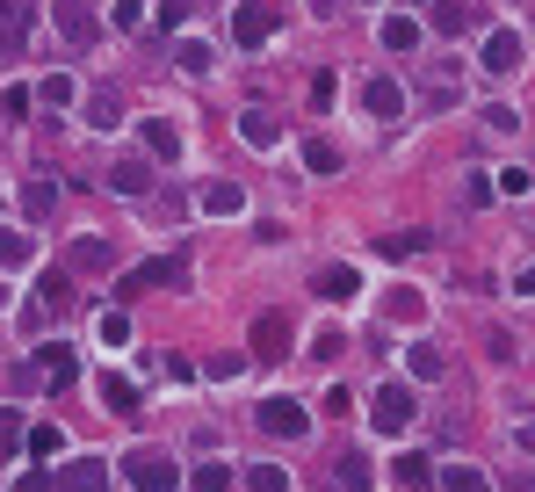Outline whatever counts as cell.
I'll use <instances>...</instances> for the list:
<instances>
[{
    "label": "cell",
    "mask_w": 535,
    "mask_h": 492,
    "mask_svg": "<svg viewBox=\"0 0 535 492\" xmlns=\"http://www.w3.org/2000/svg\"><path fill=\"white\" fill-rule=\"evenodd\" d=\"M109 189H123V196H145V189H152V167H145V160H123V167H109Z\"/></svg>",
    "instance_id": "obj_18"
},
{
    "label": "cell",
    "mask_w": 535,
    "mask_h": 492,
    "mask_svg": "<svg viewBox=\"0 0 535 492\" xmlns=\"http://www.w3.org/2000/svg\"><path fill=\"white\" fill-rule=\"evenodd\" d=\"M246 492H290V478H282V464H254L246 471Z\"/></svg>",
    "instance_id": "obj_28"
},
{
    "label": "cell",
    "mask_w": 535,
    "mask_h": 492,
    "mask_svg": "<svg viewBox=\"0 0 535 492\" xmlns=\"http://www.w3.org/2000/svg\"><path fill=\"white\" fill-rule=\"evenodd\" d=\"M203 210H210V218H232V210H246V196L232 189V181H210V189H203Z\"/></svg>",
    "instance_id": "obj_19"
},
{
    "label": "cell",
    "mask_w": 535,
    "mask_h": 492,
    "mask_svg": "<svg viewBox=\"0 0 535 492\" xmlns=\"http://www.w3.org/2000/svg\"><path fill=\"white\" fill-rule=\"evenodd\" d=\"M15 492H51V478H44V471H22V485H15Z\"/></svg>",
    "instance_id": "obj_42"
},
{
    "label": "cell",
    "mask_w": 535,
    "mask_h": 492,
    "mask_svg": "<svg viewBox=\"0 0 535 492\" xmlns=\"http://www.w3.org/2000/svg\"><path fill=\"white\" fill-rule=\"evenodd\" d=\"M398 485L420 492V485H427V456H398Z\"/></svg>",
    "instance_id": "obj_35"
},
{
    "label": "cell",
    "mask_w": 535,
    "mask_h": 492,
    "mask_svg": "<svg viewBox=\"0 0 535 492\" xmlns=\"http://www.w3.org/2000/svg\"><path fill=\"white\" fill-rule=\"evenodd\" d=\"M102 398H109V413H123V420L138 413V384L131 377H102Z\"/></svg>",
    "instance_id": "obj_20"
},
{
    "label": "cell",
    "mask_w": 535,
    "mask_h": 492,
    "mask_svg": "<svg viewBox=\"0 0 535 492\" xmlns=\"http://www.w3.org/2000/svg\"><path fill=\"white\" fill-rule=\"evenodd\" d=\"M413 377H442V348L434 341H413Z\"/></svg>",
    "instance_id": "obj_30"
},
{
    "label": "cell",
    "mask_w": 535,
    "mask_h": 492,
    "mask_svg": "<svg viewBox=\"0 0 535 492\" xmlns=\"http://www.w3.org/2000/svg\"><path fill=\"white\" fill-rule=\"evenodd\" d=\"M109 239H73V268H109Z\"/></svg>",
    "instance_id": "obj_27"
},
{
    "label": "cell",
    "mask_w": 535,
    "mask_h": 492,
    "mask_svg": "<svg viewBox=\"0 0 535 492\" xmlns=\"http://www.w3.org/2000/svg\"><path fill=\"white\" fill-rule=\"evenodd\" d=\"M29 449H37V456H58V449H66V435H58V427H29Z\"/></svg>",
    "instance_id": "obj_34"
},
{
    "label": "cell",
    "mask_w": 535,
    "mask_h": 492,
    "mask_svg": "<svg viewBox=\"0 0 535 492\" xmlns=\"http://www.w3.org/2000/svg\"><path fill=\"white\" fill-rule=\"evenodd\" d=\"M239 131H246V145H275V138H282V123L261 116V109H246V116H239Z\"/></svg>",
    "instance_id": "obj_21"
},
{
    "label": "cell",
    "mask_w": 535,
    "mask_h": 492,
    "mask_svg": "<svg viewBox=\"0 0 535 492\" xmlns=\"http://www.w3.org/2000/svg\"><path fill=\"white\" fill-rule=\"evenodd\" d=\"M15 442H22V420H15L8 406H0V449H15Z\"/></svg>",
    "instance_id": "obj_40"
},
{
    "label": "cell",
    "mask_w": 535,
    "mask_h": 492,
    "mask_svg": "<svg viewBox=\"0 0 535 492\" xmlns=\"http://www.w3.org/2000/svg\"><path fill=\"white\" fill-rule=\"evenodd\" d=\"M22 210H29V225H44L51 210H58V189H51L44 174H29V181H22Z\"/></svg>",
    "instance_id": "obj_15"
},
{
    "label": "cell",
    "mask_w": 535,
    "mask_h": 492,
    "mask_svg": "<svg viewBox=\"0 0 535 492\" xmlns=\"http://www.w3.org/2000/svg\"><path fill=\"white\" fill-rule=\"evenodd\" d=\"M304 167H311V174H340V145L311 138V145H304Z\"/></svg>",
    "instance_id": "obj_25"
},
{
    "label": "cell",
    "mask_w": 535,
    "mask_h": 492,
    "mask_svg": "<svg viewBox=\"0 0 535 492\" xmlns=\"http://www.w3.org/2000/svg\"><path fill=\"white\" fill-rule=\"evenodd\" d=\"M478 66L507 80V73H521V66H528V44L514 37V29H492V37H485V58H478Z\"/></svg>",
    "instance_id": "obj_5"
},
{
    "label": "cell",
    "mask_w": 535,
    "mask_h": 492,
    "mask_svg": "<svg viewBox=\"0 0 535 492\" xmlns=\"http://www.w3.org/2000/svg\"><path fill=\"white\" fill-rule=\"evenodd\" d=\"M333 485H340V492H369V456H355V449L333 456Z\"/></svg>",
    "instance_id": "obj_17"
},
{
    "label": "cell",
    "mask_w": 535,
    "mask_h": 492,
    "mask_svg": "<svg viewBox=\"0 0 535 492\" xmlns=\"http://www.w3.org/2000/svg\"><path fill=\"white\" fill-rule=\"evenodd\" d=\"M521 485H528V492H535V471H528V478H521Z\"/></svg>",
    "instance_id": "obj_44"
},
{
    "label": "cell",
    "mask_w": 535,
    "mask_h": 492,
    "mask_svg": "<svg viewBox=\"0 0 535 492\" xmlns=\"http://www.w3.org/2000/svg\"><path fill=\"white\" fill-rule=\"evenodd\" d=\"M521 297H535V268H528V275H521Z\"/></svg>",
    "instance_id": "obj_43"
},
{
    "label": "cell",
    "mask_w": 535,
    "mask_h": 492,
    "mask_svg": "<svg viewBox=\"0 0 535 492\" xmlns=\"http://www.w3.org/2000/svg\"><path fill=\"white\" fill-rule=\"evenodd\" d=\"M58 29H66V44H94V37H102V22H94L80 0H58Z\"/></svg>",
    "instance_id": "obj_12"
},
{
    "label": "cell",
    "mask_w": 535,
    "mask_h": 492,
    "mask_svg": "<svg viewBox=\"0 0 535 492\" xmlns=\"http://www.w3.org/2000/svg\"><path fill=\"white\" fill-rule=\"evenodd\" d=\"M174 66H181V73H210V44H203V37H181V44H174Z\"/></svg>",
    "instance_id": "obj_23"
},
{
    "label": "cell",
    "mask_w": 535,
    "mask_h": 492,
    "mask_svg": "<svg viewBox=\"0 0 535 492\" xmlns=\"http://www.w3.org/2000/svg\"><path fill=\"white\" fill-rule=\"evenodd\" d=\"M87 123H94V131H116V123H123V95H116V87H94V95H87Z\"/></svg>",
    "instance_id": "obj_16"
},
{
    "label": "cell",
    "mask_w": 535,
    "mask_h": 492,
    "mask_svg": "<svg viewBox=\"0 0 535 492\" xmlns=\"http://www.w3.org/2000/svg\"><path fill=\"white\" fill-rule=\"evenodd\" d=\"M290 355V312H261L254 319V362H282Z\"/></svg>",
    "instance_id": "obj_6"
},
{
    "label": "cell",
    "mask_w": 535,
    "mask_h": 492,
    "mask_svg": "<svg viewBox=\"0 0 535 492\" xmlns=\"http://www.w3.org/2000/svg\"><path fill=\"white\" fill-rule=\"evenodd\" d=\"M362 109H369L376 123H398V116H405V87H398V80H384V73H376V80L362 87Z\"/></svg>",
    "instance_id": "obj_7"
},
{
    "label": "cell",
    "mask_w": 535,
    "mask_h": 492,
    "mask_svg": "<svg viewBox=\"0 0 535 492\" xmlns=\"http://www.w3.org/2000/svg\"><path fill=\"white\" fill-rule=\"evenodd\" d=\"M29 44V8L22 0H0V51H22Z\"/></svg>",
    "instance_id": "obj_14"
},
{
    "label": "cell",
    "mask_w": 535,
    "mask_h": 492,
    "mask_svg": "<svg viewBox=\"0 0 535 492\" xmlns=\"http://www.w3.org/2000/svg\"><path fill=\"white\" fill-rule=\"evenodd\" d=\"M58 485H66V492H109V464H102V456H73V464L58 471Z\"/></svg>",
    "instance_id": "obj_9"
},
{
    "label": "cell",
    "mask_w": 535,
    "mask_h": 492,
    "mask_svg": "<svg viewBox=\"0 0 535 492\" xmlns=\"http://www.w3.org/2000/svg\"><path fill=\"white\" fill-rule=\"evenodd\" d=\"M145 152H152V160H181V131H174V123L167 116H145Z\"/></svg>",
    "instance_id": "obj_11"
},
{
    "label": "cell",
    "mask_w": 535,
    "mask_h": 492,
    "mask_svg": "<svg viewBox=\"0 0 535 492\" xmlns=\"http://www.w3.org/2000/svg\"><path fill=\"white\" fill-rule=\"evenodd\" d=\"M225 485H232L225 464H203V471H196V492H225Z\"/></svg>",
    "instance_id": "obj_36"
},
{
    "label": "cell",
    "mask_w": 535,
    "mask_h": 492,
    "mask_svg": "<svg viewBox=\"0 0 535 492\" xmlns=\"http://www.w3.org/2000/svg\"><path fill=\"white\" fill-rule=\"evenodd\" d=\"M29 254H37V246H29L22 232H8V225H0V268H29Z\"/></svg>",
    "instance_id": "obj_24"
},
{
    "label": "cell",
    "mask_w": 535,
    "mask_h": 492,
    "mask_svg": "<svg viewBox=\"0 0 535 492\" xmlns=\"http://www.w3.org/2000/svg\"><path fill=\"white\" fill-rule=\"evenodd\" d=\"M369 413H376V435H405V427H413V391H405V384H384Z\"/></svg>",
    "instance_id": "obj_4"
},
{
    "label": "cell",
    "mask_w": 535,
    "mask_h": 492,
    "mask_svg": "<svg viewBox=\"0 0 535 492\" xmlns=\"http://www.w3.org/2000/svg\"><path fill=\"white\" fill-rule=\"evenodd\" d=\"M311 355H319V362H333V355H348V333H319V341H311Z\"/></svg>",
    "instance_id": "obj_37"
},
{
    "label": "cell",
    "mask_w": 535,
    "mask_h": 492,
    "mask_svg": "<svg viewBox=\"0 0 535 492\" xmlns=\"http://www.w3.org/2000/svg\"><path fill=\"white\" fill-rule=\"evenodd\" d=\"M123 478H131L138 492H174L181 485V464H174L167 449H131V456H123Z\"/></svg>",
    "instance_id": "obj_2"
},
{
    "label": "cell",
    "mask_w": 535,
    "mask_h": 492,
    "mask_svg": "<svg viewBox=\"0 0 535 492\" xmlns=\"http://www.w3.org/2000/svg\"><path fill=\"white\" fill-rule=\"evenodd\" d=\"M188 283V254H160V261H138L131 275H123L116 297H145V290H181Z\"/></svg>",
    "instance_id": "obj_1"
},
{
    "label": "cell",
    "mask_w": 535,
    "mask_h": 492,
    "mask_svg": "<svg viewBox=\"0 0 535 492\" xmlns=\"http://www.w3.org/2000/svg\"><path fill=\"white\" fill-rule=\"evenodd\" d=\"M420 246H427V232H391L384 254H420Z\"/></svg>",
    "instance_id": "obj_38"
},
{
    "label": "cell",
    "mask_w": 535,
    "mask_h": 492,
    "mask_svg": "<svg viewBox=\"0 0 535 492\" xmlns=\"http://www.w3.org/2000/svg\"><path fill=\"white\" fill-rule=\"evenodd\" d=\"M37 362H44V384L51 391H73V377H80V355L73 348H37Z\"/></svg>",
    "instance_id": "obj_10"
},
{
    "label": "cell",
    "mask_w": 535,
    "mask_h": 492,
    "mask_svg": "<svg viewBox=\"0 0 535 492\" xmlns=\"http://www.w3.org/2000/svg\"><path fill=\"white\" fill-rule=\"evenodd\" d=\"M232 37H239V44H246V51H261V44H268V37H275V15H268V8H261V0H246V8H239V15H232Z\"/></svg>",
    "instance_id": "obj_8"
},
{
    "label": "cell",
    "mask_w": 535,
    "mask_h": 492,
    "mask_svg": "<svg viewBox=\"0 0 535 492\" xmlns=\"http://www.w3.org/2000/svg\"><path fill=\"white\" fill-rule=\"evenodd\" d=\"M102 341H109V348H123V341H131V326H123V312H109V319H102Z\"/></svg>",
    "instance_id": "obj_39"
},
{
    "label": "cell",
    "mask_w": 535,
    "mask_h": 492,
    "mask_svg": "<svg viewBox=\"0 0 535 492\" xmlns=\"http://www.w3.org/2000/svg\"><path fill=\"white\" fill-rule=\"evenodd\" d=\"M37 95H44V102H51V109H66V102H73V80H66V73H51V80H44V87H37Z\"/></svg>",
    "instance_id": "obj_32"
},
{
    "label": "cell",
    "mask_w": 535,
    "mask_h": 492,
    "mask_svg": "<svg viewBox=\"0 0 535 492\" xmlns=\"http://www.w3.org/2000/svg\"><path fill=\"white\" fill-rule=\"evenodd\" d=\"M66 304H73V283L66 275H44V312H66Z\"/></svg>",
    "instance_id": "obj_31"
},
{
    "label": "cell",
    "mask_w": 535,
    "mask_h": 492,
    "mask_svg": "<svg viewBox=\"0 0 535 492\" xmlns=\"http://www.w3.org/2000/svg\"><path fill=\"white\" fill-rule=\"evenodd\" d=\"M254 413H261V427H268V435H275V442H297V435H304V427H311V413L297 406V398H261V406H254Z\"/></svg>",
    "instance_id": "obj_3"
},
{
    "label": "cell",
    "mask_w": 535,
    "mask_h": 492,
    "mask_svg": "<svg viewBox=\"0 0 535 492\" xmlns=\"http://www.w3.org/2000/svg\"><path fill=\"white\" fill-rule=\"evenodd\" d=\"M427 8H434V29H442V37L470 29V8H463V0H427Z\"/></svg>",
    "instance_id": "obj_22"
},
{
    "label": "cell",
    "mask_w": 535,
    "mask_h": 492,
    "mask_svg": "<svg viewBox=\"0 0 535 492\" xmlns=\"http://www.w3.org/2000/svg\"><path fill=\"white\" fill-rule=\"evenodd\" d=\"M442 485H449V492H492L485 471H470V464H442Z\"/></svg>",
    "instance_id": "obj_26"
},
{
    "label": "cell",
    "mask_w": 535,
    "mask_h": 492,
    "mask_svg": "<svg viewBox=\"0 0 535 492\" xmlns=\"http://www.w3.org/2000/svg\"><path fill=\"white\" fill-rule=\"evenodd\" d=\"M355 290H362V275H355L348 261H333V268H319V297H326V304H348Z\"/></svg>",
    "instance_id": "obj_13"
},
{
    "label": "cell",
    "mask_w": 535,
    "mask_h": 492,
    "mask_svg": "<svg viewBox=\"0 0 535 492\" xmlns=\"http://www.w3.org/2000/svg\"><path fill=\"white\" fill-rule=\"evenodd\" d=\"M160 22H167V29H181V22H188V0H160Z\"/></svg>",
    "instance_id": "obj_41"
},
{
    "label": "cell",
    "mask_w": 535,
    "mask_h": 492,
    "mask_svg": "<svg viewBox=\"0 0 535 492\" xmlns=\"http://www.w3.org/2000/svg\"><path fill=\"white\" fill-rule=\"evenodd\" d=\"M384 44H391V51H413V44H420V22L391 15V22H384Z\"/></svg>",
    "instance_id": "obj_29"
},
{
    "label": "cell",
    "mask_w": 535,
    "mask_h": 492,
    "mask_svg": "<svg viewBox=\"0 0 535 492\" xmlns=\"http://www.w3.org/2000/svg\"><path fill=\"white\" fill-rule=\"evenodd\" d=\"M485 123H492L499 138H507V131H521V109H507V102H492V109H485Z\"/></svg>",
    "instance_id": "obj_33"
}]
</instances>
